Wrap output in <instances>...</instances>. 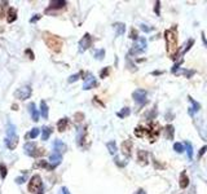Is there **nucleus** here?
<instances>
[{"label": "nucleus", "mask_w": 207, "mask_h": 194, "mask_svg": "<svg viewBox=\"0 0 207 194\" xmlns=\"http://www.w3.org/2000/svg\"><path fill=\"white\" fill-rule=\"evenodd\" d=\"M165 39H166V47H167L168 55L171 56V58H175L176 53H177V30H176V27L166 30Z\"/></svg>", "instance_id": "1"}, {"label": "nucleus", "mask_w": 207, "mask_h": 194, "mask_svg": "<svg viewBox=\"0 0 207 194\" xmlns=\"http://www.w3.org/2000/svg\"><path fill=\"white\" fill-rule=\"evenodd\" d=\"M17 144H18V136H17V132H16V126L9 123L8 127H7V138H5V145L9 150H14L17 148Z\"/></svg>", "instance_id": "2"}, {"label": "nucleus", "mask_w": 207, "mask_h": 194, "mask_svg": "<svg viewBox=\"0 0 207 194\" xmlns=\"http://www.w3.org/2000/svg\"><path fill=\"white\" fill-rule=\"evenodd\" d=\"M43 39H44L45 44L49 47L53 52H60L61 51L62 41L56 35H52V34H49V32H43Z\"/></svg>", "instance_id": "3"}, {"label": "nucleus", "mask_w": 207, "mask_h": 194, "mask_svg": "<svg viewBox=\"0 0 207 194\" xmlns=\"http://www.w3.org/2000/svg\"><path fill=\"white\" fill-rule=\"evenodd\" d=\"M42 189V177L39 175H34L29 181V192L36 193Z\"/></svg>", "instance_id": "4"}, {"label": "nucleus", "mask_w": 207, "mask_h": 194, "mask_svg": "<svg viewBox=\"0 0 207 194\" xmlns=\"http://www.w3.org/2000/svg\"><path fill=\"white\" fill-rule=\"evenodd\" d=\"M30 96H31V88L29 87V85H24V87L18 88L14 92V97H17L18 100H22V101L29 99Z\"/></svg>", "instance_id": "5"}, {"label": "nucleus", "mask_w": 207, "mask_h": 194, "mask_svg": "<svg viewBox=\"0 0 207 194\" xmlns=\"http://www.w3.org/2000/svg\"><path fill=\"white\" fill-rule=\"evenodd\" d=\"M146 48V40L145 38H139L137 39V43L133 45V48L129 51V55H137V53H141L144 52Z\"/></svg>", "instance_id": "6"}, {"label": "nucleus", "mask_w": 207, "mask_h": 194, "mask_svg": "<svg viewBox=\"0 0 207 194\" xmlns=\"http://www.w3.org/2000/svg\"><path fill=\"white\" fill-rule=\"evenodd\" d=\"M132 97H133L135 102L143 105V104H145V102H146V91H144V89H136L135 92L132 93Z\"/></svg>", "instance_id": "7"}, {"label": "nucleus", "mask_w": 207, "mask_h": 194, "mask_svg": "<svg viewBox=\"0 0 207 194\" xmlns=\"http://www.w3.org/2000/svg\"><path fill=\"white\" fill-rule=\"evenodd\" d=\"M89 47H91V35L87 32V34H84V36L79 40V52L83 53L85 49H88Z\"/></svg>", "instance_id": "8"}, {"label": "nucleus", "mask_w": 207, "mask_h": 194, "mask_svg": "<svg viewBox=\"0 0 207 194\" xmlns=\"http://www.w3.org/2000/svg\"><path fill=\"white\" fill-rule=\"evenodd\" d=\"M61 160H62V155L60 154V153H52L49 155V160H48V163L51 164V168H54L56 166H58L60 163H61Z\"/></svg>", "instance_id": "9"}, {"label": "nucleus", "mask_w": 207, "mask_h": 194, "mask_svg": "<svg viewBox=\"0 0 207 194\" xmlns=\"http://www.w3.org/2000/svg\"><path fill=\"white\" fill-rule=\"evenodd\" d=\"M97 85V82H96V78L93 77L92 74H89L88 77L85 78V80H84V83H83V89H91V88H93V87H96Z\"/></svg>", "instance_id": "10"}, {"label": "nucleus", "mask_w": 207, "mask_h": 194, "mask_svg": "<svg viewBox=\"0 0 207 194\" xmlns=\"http://www.w3.org/2000/svg\"><path fill=\"white\" fill-rule=\"evenodd\" d=\"M24 149H25V153L27 155H30V157H34V155H36L38 149H36V145L34 142H26Z\"/></svg>", "instance_id": "11"}, {"label": "nucleus", "mask_w": 207, "mask_h": 194, "mask_svg": "<svg viewBox=\"0 0 207 194\" xmlns=\"http://www.w3.org/2000/svg\"><path fill=\"white\" fill-rule=\"evenodd\" d=\"M131 150H132V141L131 140H126L122 144V152L126 157H129L131 155Z\"/></svg>", "instance_id": "12"}, {"label": "nucleus", "mask_w": 207, "mask_h": 194, "mask_svg": "<svg viewBox=\"0 0 207 194\" xmlns=\"http://www.w3.org/2000/svg\"><path fill=\"white\" fill-rule=\"evenodd\" d=\"M29 111H30V114H31V118H32V120L34 122H38L39 120V117H40V114H39V111H38V109L35 107V104H31L29 105Z\"/></svg>", "instance_id": "13"}, {"label": "nucleus", "mask_w": 207, "mask_h": 194, "mask_svg": "<svg viewBox=\"0 0 207 194\" xmlns=\"http://www.w3.org/2000/svg\"><path fill=\"white\" fill-rule=\"evenodd\" d=\"M53 149L56 150L54 153H58V152H60V153H64L65 150H66V145H65V144L61 141V140H56V141L53 142Z\"/></svg>", "instance_id": "14"}, {"label": "nucleus", "mask_w": 207, "mask_h": 194, "mask_svg": "<svg viewBox=\"0 0 207 194\" xmlns=\"http://www.w3.org/2000/svg\"><path fill=\"white\" fill-rule=\"evenodd\" d=\"M67 126H69V119L67 118H62V119H60L57 123V129L60 132H64L65 129H67Z\"/></svg>", "instance_id": "15"}, {"label": "nucleus", "mask_w": 207, "mask_h": 194, "mask_svg": "<svg viewBox=\"0 0 207 194\" xmlns=\"http://www.w3.org/2000/svg\"><path fill=\"white\" fill-rule=\"evenodd\" d=\"M66 2L65 0H60V2H52L51 5H49V8H48L47 10H51V9H58V8H64V7H66Z\"/></svg>", "instance_id": "16"}, {"label": "nucleus", "mask_w": 207, "mask_h": 194, "mask_svg": "<svg viewBox=\"0 0 207 194\" xmlns=\"http://www.w3.org/2000/svg\"><path fill=\"white\" fill-rule=\"evenodd\" d=\"M16 18H17V10H16L14 8H9V10H8V22L9 23L14 22Z\"/></svg>", "instance_id": "17"}, {"label": "nucleus", "mask_w": 207, "mask_h": 194, "mask_svg": "<svg viewBox=\"0 0 207 194\" xmlns=\"http://www.w3.org/2000/svg\"><path fill=\"white\" fill-rule=\"evenodd\" d=\"M189 185V179H188V176L185 172H183V174L180 175V188L181 189H185Z\"/></svg>", "instance_id": "18"}, {"label": "nucleus", "mask_w": 207, "mask_h": 194, "mask_svg": "<svg viewBox=\"0 0 207 194\" xmlns=\"http://www.w3.org/2000/svg\"><path fill=\"white\" fill-rule=\"evenodd\" d=\"M189 101L193 104V107H189V115H193V113H194V111H198V110L201 109V106H199L198 102L194 101V99H192V97H189Z\"/></svg>", "instance_id": "19"}, {"label": "nucleus", "mask_w": 207, "mask_h": 194, "mask_svg": "<svg viewBox=\"0 0 207 194\" xmlns=\"http://www.w3.org/2000/svg\"><path fill=\"white\" fill-rule=\"evenodd\" d=\"M40 113H42V117L47 119L48 118V106L45 104V101H42L40 102Z\"/></svg>", "instance_id": "20"}, {"label": "nucleus", "mask_w": 207, "mask_h": 194, "mask_svg": "<svg viewBox=\"0 0 207 194\" xmlns=\"http://www.w3.org/2000/svg\"><path fill=\"white\" fill-rule=\"evenodd\" d=\"M42 131H43V136H42V138L45 141V140L49 138V136L52 135V129H51L49 127H43Z\"/></svg>", "instance_id": "21"}, {"label": "nucleus", "mask_w": 207, "mask_h": 194, "mask_svg": "<svg viewBox=\"0 0 207 194\" xmlns=\"http://www.w3.org/2000/svg\"><path fill=\"white\" fill-rule=\"evenodd\" d=\"M106 146L109 149V153L110 154H115L117 153V145H115V141H110V142H107L106 144Z\"/></svg>", "instance_id": "22"}, {"label": "nucleus", "mask_w": 207, "mask_h": 194, "mask_svg": "<svg viewBox=\"0 0 207 194\" xmlns=\"http://www.w3.org/2000/svg\"><path fill=\"white\" fill-rule=\"evenodd\" d=\"M84 135H85V128H83V129H79V132H78V136H77V144H78V145H82V142H83Z\"/></svg>", "instance_id": "23"}, {"label": "nucleus", "mask_w": 207, "mask_h": 194, "mask_svg": "<svg viewBox=\"0 0 207 194\" xmlns=\"http://www.w3.org/2000/svg\"><path fill=\"white\" fill-rule=\"evenodd\" d=\"M39 133H40V129H39V128H32L31 131H30V133L26 135V138H27V137H29V138H36Z\"/></svg>", "instance_id": "24"}, {"label": "nucleus", "mask_w": 207, "mask_h": 194, "mask_svg": "<svg viewBox=\"0 0 207 194\" xmlns=\"http://www.w3.org/2000/svg\"><path fill=\"white\" fill-rule=\"evenodd\" d=\"M137 157H139V160H140V162H143L144 164H146V157H148V153L144 152V150H139Z\"/></svg>", "instance_id": "25"}, {"label": "nucleus", "mask_w": 207, "mask_h": 194, "mask_svg": "<svg viewBox=\"0 0 207 194\" xmlns=\"http://www.w3.org/2000/svg\"><path fill=\"white\" fill-rule=\"evenodd\" d=\"M114 27L117 29V35L118 36L122 35L123 32H124V30H126V26H124V23H115V25H114Z\"/></svg>", "instance_id": "26"}, {"label": "nucleus", "mask_w": 207, "mask_h": 194, "mask_svg": "<svg viewBox=\"0 0 207 194\" xmlns=\"http://www.w3.org/2000/svg\"><path fill=\"white\" fill-rule=\"evenodd\" d=\"M129 113H131V110L128 109V107H123V109H122L121 111H119L117 115H118L119 118H122V119H123V118H126V117H128V115H129Z\"/></svg>", "instance_id": "27"}, {"label": "nucleus", "mask_w": 207, "mask_h": 194, "mask_svg": "<svg viewBox=\"0 0 207 194\" xmlns=\"http://www.w3.org/2000/svg\"><path fill=\"white\" fill-rule=\"evenodd\" d=\"M187 152H188V158L192 160L193 159V146L190 142H187Z\"/></svg>", "instance_id": "28"}, {"label": "nucleus", "mask_w": 207, "mask_h": 194, "mask_svg": "<svg viewBox=\"0 0 207 194\" xmlns=\"http://www.w3.org/2000/svg\"><path fill=\"white\" fill-rule=\"evenodd\" d=\"M173 149H175V152H177V153H183L184 152V145L180 144V142H175L173 144Z\"/></svg>", "instance_id": "29"}, {"label": "nucleus", "mask_w": 207, "mask_h": 194, "mask_svg": "<svg viewBox=\"0 0 207 194\" xmlns=\"http://www.w3.org/2000/svg\"><path fill=\"white\" fill-rule=\"evenodd\" d=\"M103 56H105V51H103V49H100V51H97L95 53V58H96V60H102Z\"/></svg>", "instance_id": "30"}, {"label": "nucleus", "mask_w": 207, "mask_h": 194, "mask_svg": "<svg viewBox=\"0 0 207 194\" xmlns=\"http://www.w3.org/2000/svg\"><path fill=\"white\" fill-rule=\"evenodd\" d=\"M82 77V73H78V74H74L71 75V77L69 78V83H74V82H77V80Z\"/></svg>", "instance_id": "31"}, {"label": "nucleus", "mask_w": 207, "mask_h": 194, "mask_svg": "<svg viewBox=\"0 0 207 194\" xmlns=\"http://www.w3.org/2000/svg\"><path fill=\"white\" fill-rule=\"evenodd\" d=\"M166 132H167V137L171 140V138L173 137V127H172V126H167Z\"/></svg>", "instance_id": "32"}, {"label": "nucleus", "mask_w": 207, "mask_h": 194, "mask_svg": "<svg viewBox=\"0 0 207 194\" xmlns=\"http://www.w3.org/2000/svg\"><path fill=\"white\" fill-rule=\"evenodd\" d=\"M0 175H2V179H5V176H7V167L5 164H0Z\"/></svg>", "instance_id": "33"}, {"label": "nucleus", "mask_w": 207, "mask_h": 194, "mask_svg": "<svg viewBox=\"0 0 207 194\" xmlns=\"http://www.w3.org/2000/svg\"><path fill=\"white\" fill-rule=\"evenodd\" d=\"M129 38H131V39H135V40L139 39V34H137V31H136L135 29H132V30L129 31Z\"/></svg>", "instance_id": "34"}, {"label": "nucleus", "mask_w": 207, "mask_h": 194, "mask_svg": "<svg viewBox=\"0 0 207 194\" xmlns=\"http://www.w3.org/2000/svg\"><path fill=\"white\" fill-rule=\"evenodd\" d=\"M135 133H136V136L141 137V136H144L145 129H144V128H141V127H139V128H136V129H135Z\"/></svg>", "instance_id": "35"}, {"label": "nucleus", "mask_w": 207, "mask_h": 194, "mask_svg": "<svg viewBox=\"0 0 207 194\" xmlns=\"http://www.w3.org/2000/svg\"><path fill=\"white\" fill-rule=\"evenodd\" d=\"M141 30L145 31V32H149V31H151V27H148V25L141 23Z\"/></svg>", "instance_id": "36"}, {"label": "nucleus", "mask_w": 207, "mask_h": 194, "mask_svg": "<svg viewBox=\"0 0 207 194\" xmlns=\"http://www.w3.org/2000/svg\"><path fill=\"white\" fill-rule=\"evenodd\" d=\"M107 73H109V67H105V69H103V70H102V71H101V74H100V77H101V78H105V77H106V75H107Z\"/></svg>", "instance_id": "37"}, {"label": "nucleus", "mask_w": 207, "mask_h": 194, "mask_svg": "<svg viewBox=\"0 0 207 194\" xmlns=\"http://www.w3.org/2000/svg\"><path fill=\"white\" fill-rule=\"evenodd\" d=\"M60 194H70V192H69V189H67V188L62 186L61 189H60Z\"/></svg>", "instance_id": "38"}, {"label": "nucleus", "mask_w": 207, "mask_h": 194, "mask_svg": "<svg viewBox=\"0 0 207 194\" xmlns=\"http://www.w3.org/2000/svg\"><path fill=\"white\" fill-rule=\"evenodd\" d=\"M83 114H82V113H79V114H78V113H77V114H75V118H77V119H75V120H77V122H80V120H83Z\"/></svg>", "instance_id": "39"}, {"label": "nucleus", "mask_w": 207, "mask_h": 194, "mask_svg": "<svg viewBox=\"0 0 207 194\" xmlns=\"http://www.w3.org/2000/svg\"><path fill=\"white\" fill-rule=\"evenodd\" d=\"M40 17H42V16L40 14H35L34 16V17H32L31 20H30V22L32 23V22H35V21H38V20H40Z\"/></svg>", "instance_id": "40"}, {"label": "nucleus", "mask_w": 207, "mask_h": 194, "mask_svg": "<svg viewBox=\"0 0 207 194\" xmlns=\"http://www.w3.org/2000/svg\"><path fill=\"white\" fill-rule=\"evenodd\" d=\"M16 182H18V184H22V182H25V177H18V179H16Z\"/></svg>", "instance_id": "41"}, {"label": "nucleus", "mask_w": 207, "mask_h": 194, "mask_svg": "<svg viewBox=\"0 0 207 194\" xmlns=\"http://www.w3.org/2000/svg\"><path fill=\"white\" fill-rule=\"evenodd\" d=\"M155 12H157V14H159V2H157V7H155Z\"/></svg>", "instance_id": "42"}, {"label": "nucleus", "mask_w": 207, "mask_h": 194, "mask_svg": "<svg viewBox=\"0 0 207 194\" xmlns=\"http://www.w3.org/2000/svg\"><path fill=\"white\" fill-rule=\"evenodd\" d=\"M206 149H207V146H203L202 149H201V152H199V157H201V155H202L205 152H206Z\"/></svg>", "instance_id": "43"}, {"label": "nucleus", "mask_w": 207, "mask_h": 194, "mask_svg": "<svg viewBox=\"0 0 207 194\" xmlns=\"http://www.w3.org/2000/svg\"><path fill=\"white\" fill-rule=\"evenodd\" d=\"M136 194H146V192L144 189H139L137 192H136Z\"/></svg>", "instance_id": "44"}]
</instances>
